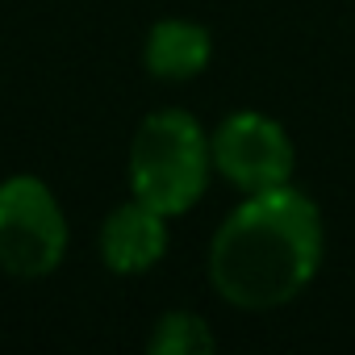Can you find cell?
<instances>
[{"mask_svg": "<svg viewBox=\"0 0 355 355\" xmlns=\"http://www.w3.org/2000/svg\"><path fill=\"white\" fill-rule=\"evenodd\" d=\"M146 347L155 355H205L218 347L214 330L197 318V313H184V309H175V313H163L159 326L150 330Z\"/></svg>", "mask_w": 355, "mask_h": 355, "instance_id": "7", "label": "cell"}, {"mask_svg": "<svg viewBox=\"0 0 355 355\" xmlns=\"http://www.w3.org/2000/svg\"><path fill=\"white\" fill-rule=\"evenodd\" d=\"M209 138L184 109L142 117L130 142V189L163 218L189 214L209 184Z\"/></svg>", "mask_w": 355, "mask_h": 355, "instance_id": "2", "label": "cell"}, {"mask_svg": "<svg viewBox=\"0 0 355 355\" xmlns=\"http://www.w3.org/2000/svg\"><path fill=\"white\" fill-rule=\"evenodd\" d=\"M167 251V218L142 205L138 197L117 205L101 226V259L117 276H138L155 268Z\"/></svg>", "mask_w": 355, "mask_h": 355, "instance_id": "5", "label": "cell"}, {"mask_svg": "<svg viewBox=\"0 0 355 355\" xmlns=\"http://www.w3.org/2000/svg\"><path fill=\"white\" fill-rule=\"evenodd\" d=\"M209 159L222 180H230L239 193H268L293 180V138L284 134L280 121L263 113H230L214 134H209Z\"/></svg>", "mask_w": 355, "mask_h": 355, "instance_id": "4", "label": "cell"}, {"mask_svg": "<svg viewBox=\"0 0 355 355\" xmlns=\"http://www.w3.org/2000/svg\"><path fill=\"white\" fill-rule=\"evenodd\" d=\"M67 255V218L38 175L0 184V268L21 280L55 272Z\"/></svg>", "mask_w": 355, "mask_h": 355, "instance_id": "3", "label": "cell"}, {"mask_svg": "<svg viewBox=\"0 0 355 355\" xmlns=\"http://www.w3.org/2000/svg\"><path fill=\"white\" fill-rule=\"evenodd\" d=\"M322 263L318 205L280 184L251 193L214 234L209 280L239 309H276L293 301Z\"/></svg>", "mask_w": 355, "mask_h": 355, "instance_id": "1", "label": "cell"}, {"mask_svg": "<svg viewBox=\"0 0 355 355\" xmlns=\"http://www.w3.org/2000/svg\"><path fill=\"white\" fill-rule=\"evenodd\" d=\"M209 55H214V38L205 26L184 21V17H167L146 34L142 63L159 80H193L205 71Z\"/></svg>", "mask_w": 355, "mask_h": 355, "instance_id": "6", "label": "cell"}]
</instances>
